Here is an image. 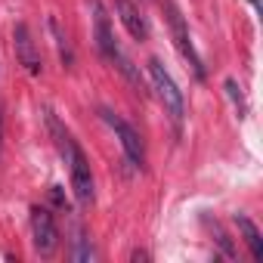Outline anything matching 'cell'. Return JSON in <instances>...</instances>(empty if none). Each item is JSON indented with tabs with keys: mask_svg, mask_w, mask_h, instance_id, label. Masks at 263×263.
<instances>
[{
	"mask_svg": "<svg viewBox=\"0 0 263 263\" xmlns=\"http://www.w3.org/2000/svg\"><path fill=\"white\" fill-rule=\"evenodd\" d=\"M31 235H34V251L41 257H53L56 254V248H59V226H56V217L47 208H41V204L31 208Z\"/></svg>",
	"mask_w": 263,
	"mask_h": 263,
	"instance_id": "cell-5",
	"label": "cell"
},
{
	"mask_svg": "<svg viewBox=\"0 0 263 263\" xmlns=\"http://www.w3.org/2000/svg\"><path fill=\"white\" fill-rule=\"evenodd\" d=\"M235 226H238L241 241H245L248 251H251V260H263V235H260L257 223H254L251 217H245V214H235Z\"/></svg>",
	"mask_w": 263,
	"mask_h": 263,
	"instance_id": "cell-9",
	"label": "cell"
},
{
	"mask_svg": "<svg viewBox=\"0 0 263 263\" xmlns=\"http://www.w3.org/2000/svg\"><path fill=\"white\" fill-rule=\"evenodd\" d=\"M99 118L115 130V140L121 143V149H124V155L130 158V164H137V167H143L146 164V143H143V137L134 130V124H127L121 115H115L111 108H99Z\"/></svg>",
	"mask_w": 263,
	"mask_h": 263,
	"instance_id": "cell-4",
	"label": "cell"
},
{
	"mask_svg": "<svg viewBox=\"0 0 263 263\" xmlns=\"http://www.w3.org/2000/svg\"><path fill=\"white\" fill-rule=\"evenodd\" d=\"M115 16L121 19L124 31L134 41H146L149 37V22H146L143 10L134 4V0H115Z\"/></svg>",
	"mask_w": 263,
	"mask_h": 263,
	"instance_id": "cell-7",
	"label": "cell"
},
{
	"mask_svg": "<svg viewBox=\"0 0 263 263\" xmlns=\"http://www.w3.org/2000/svg\"><path fill=\"white\" fill-rule=\"evenodd\" d=\"M90 10H93V37H96V50L102 53V59H111V53H115L121 44H118V37L111 34L108 13L102 10L99 0H90Z\"/></svg>",
	"mask_w": 263,
	"mask_h": 263,
	"instance_id": "cell-8",
	"label": "cell"
},
{
	"mask_svg": "<svg viewBox=\"0 0 263 263\" xmlns=\"http://www.w3.org/2000/svg\"><path fill=\"white\" fill-rule=\"evenodd\" d=\"M71 260H93L96 257V251H93V245H90V238L78 229V238H74V248H71V254H68Z\"/></svg>",
	"mask_w": 263,
	"mask_h": 263,
	"instance_id": "cell-11",
	"label": "cell"
},
{
	"mask_svg": "<svg viewBox=\"0 0 263 263\" xmlns=\"http://www.w3.org/2000/svg\"><path fill=\"white\" fill-rule=\"evenodd\" d=\"M146 68H149L152 90H155L158 102L164 105V111H167L174 121H183V115H186V99H183V90L177 87V81L171 78V71L161 65V59H149Z\"/></svg>",
	"mask_w": 263,
	"mask_h": 263,
	"instance_id": "cell-3",
	"label": "cell"
},
{
	"mask_svg": "<svg viewBox=\"0 0 263 263\" xmlns=\"http://www.w3.org/2000/svg\"><path fill=\"white\" fill-rule=\"evenodd\" d=\"M226 90H229V96H232V102H235V105H238V111H241V115H245V102H241V93H238V84H235V81H232V78H229V81H226Z\"/></svg>",
	"mask_w": 263,
	"mask_h": 263,
	"instance_id": "cell-12",
	"label": "cell"
},
{
	"mask_svg": "<svg viewBox=\"0 0 263 263\" xmlns=\"http://www.w3.org/2000/svg\"><path fill=\"white\" fill-rule=\"evenodd\" d=\"M13 47H16L19 65H22L31 78H37V74L44 71V59H41V50H37V44H34V34H31L28 22H16V28H13Z\"/></svg>",
	"mask_w": 263,
	"mask_h": 263,
	"instance_id": "cell-6",
	"label": "cell"
},
{
	"mask_svg": "<svg viewBox=\"0 0 263 263\" xmlns=\"http://www.w3.org/2000/svg\"><path fill=\"white\" fill-rule=\"evenodd\" d=\"M0 152H4V105H0Z\"/></svg>",
	"mask_w": 263,
	"mask_h": 263,
	"instance_id": "cell-13",
	"label": "cell"
},
{
	"mask_svg": "<svg viewBox=\"0 0 263 263\" xmlns=\"http://www.w3.org/2000/svg\"><path fill=\"white\" fill-rule=\"evenodd\" d=\"M50 31H53V37H56L59 59L65 62V68H71V65H74V50H71V44H68V34L59 28V22H56V19H50Z\"/></svg>",
	"mask_w": 263,
	"mask_h": 263,
	"instance_id": "cell-10",
	"label": "cell"
},
{
	"mask_svg": "<svg viewBox=\"0 0 263 263\" xmlns=\"http://www.w3.org/2000/svg\"><path fill=\"white\" fill-rule=\"evenodd\" d=\"M164 19H167V28H171V37H174V47L180 50V56L186 59V65L192 68V74L198 78V81H204L208 78V71H204V62H201V56H198V50H195V44H192V34H189V25H186V19H183V13H180V7L174 4V0H164Z\"/></svg>",
	"mask_w": 263,
	"mask_h": 263,
	"instance_id": "cell-2",
	"label": "cell"
},
{
	"mask_svg": "<svg viewBox=\"0 0 263 263\" xmlns=\"http://www.w3.org/2000/svg\"><path fill=\"white\" fill-rule=\"evenodd\" d=\"M47 127H50V134L56 140V149H59L65 167H68V183H71V192H74L78 204H84V208L93 204V198H96V180H93V171H90V161H87L84 149L78 146V140L71 137V130L53 111H47Z\"/></svg>",
	"mask_w": 263,
	"mask_h": 263,
	"instance_id": "cell-1",
	"label": "cell"
}]
</instances>
